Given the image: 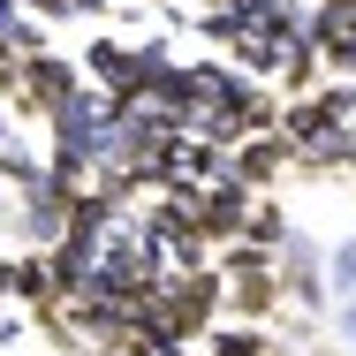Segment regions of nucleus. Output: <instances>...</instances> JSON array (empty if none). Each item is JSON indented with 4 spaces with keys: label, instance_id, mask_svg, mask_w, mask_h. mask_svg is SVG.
Returning <instances> with one entry per match:
<instances>
[{
    "label": "nucleus",
    "instance_id": "7ed1b4c3",
    "mask_svg": "<svg viewBox=\"0 0 356 356\" xmlns=\"http://www.w3.org/2000/svg\"><path fill=\"white\" fill-rule=\"evenodd\" d=\"M281 303H296L303 318L326 311V288H318V250L303 235H281Z\"/></svg>",
    "mask_w": 356,
    "mask_h": 356
},
{
    "label": "nucleus",
    "instance_id": "9d476101",
    "mask_svg": "<svg viewBox=\"0 0 356 356\" xmlns=\"http://www.w3.org/2000/svg\"><path fill=\"white\" fill-rule=\"evenodd\" d=\"M15 69H23V61H15V54H0V91H8V99H15Z\"/></svg>",
    "mask_w": 356,
    "mask_h": 356
},
{
    "label": "nucleus",
    "instance_id": "6e6552de",
    "mask_svg": "<svg viewBox=\"0 0 356 356\" xmlns=\"http://www.w3.org/2000/svg\"><path fill=\"white\" fill-rule=\"evenodd\" d=\"M197 349L205 356H273V334L266 326H213Z\"/></svg>",
    "mask_w": 356,
    "mask_h": 356
},
{
    "label": "nucleus",
    "instance_id": "f257e3e1",
    "mask_svg": "<svg viewBox=\"0 0 356 356\" xmlns=\"http://www.w3.org/2000/svg\"><path fill=\"white\" fill-rule=\"evenodd\" d=\"M76 91V61H61V54H38V61H23L15 69V106L23 114H54V106H69Z\"/></svg>",
    "mask_w": 356,
    "mask_h": 356
},
{
    "label": "nucleus",
    "instance_id": "ddd939ff",
    "mask_svg": "<svg viewBox=\"0 0 356 356\" xmlns=\"http://www.w3.org/2000/svg\"><path fill=\"white\" fill-rule=\"evenodd\" d=\"M0 144H8V114H0Z\"/></svg>",
    "mask_w": 356,
    "mask_h": 356
},
{
    "label": "nucleus",
    "instance_id": "f8f14e48",
    "mask_svg": "<svg viewBox=\"0 0 356 356\" xmlns=\"http://www.w3.org/2000/svg\"><path fill=\"white\" fill-rule=\"evenodd\" d=\"M341 334H349V341H356V296H349V303H341Z\"/></svg>",
    "mask_w": 356,
    "mask_h": 356
},
{
    "label": "nucleus",
    "instance_id": "39448f33",
    "mask_svg": "<svg viewBox=\"0 0 356 356\" xmlns=\"http://www.w3.org/2000/svg\"><path fill=\"white\" fill-rule=\"evenodd\" d=\"M83 69L99 76V91H114V99L129 106V46H122V38H91V54H83Z\"/></svg>",
    "mask_w": 356,
    "mask_h": 356
},
{
    "label": "nucleus",
    "instance_id": "0eeeda50",
    "mask_svg": "<svg viewBox=\"0 0 356 356\" xmlns=\"http://www.w3.org/2000/svg\"><path fill=\"white\" fill-rule=\"evenodd\" d=\"M0 182H8V190H15V197H31V190H38V182H46V159H38V152H31V144H0Z\"/></svg>",
    "mask_w": 356,
    "mask_h": 356
},
{
    "label": "nucleus",
    "instance_id": "20e7f679",
    "mask_svg": "<svg viewBox=\"0 0 356 356\" xmlns=\"http://www.w3.org/2000/svg\"><path fill=\"white\" fill-rule=\"evenodd\" d=\"M23 235H31V243H46V250H54V243H61V235H69V197H54V190H46V182H38V190H31V197H23Z\"/></svg>",
    "mask_w": 356,
    "mask_h": 356
},
{
    "label": "nucleus",
    "instance_id": "9b49d317",
    "mask_svg": "<svg viewBox=\"0 0 356 356\" xmlns=\"http://www.w3.org/2000/svg\"><path fill=\"white\" fill-rule=\"evenodd\" d=\"M8 334H23V318H15L8 303H0V341H8Z\"/></svg>",
    "mask_w": 356,
    "mask_h": 356
},
{
    "label": "nucleus",
    "instance_id": "1a4fd4ad",
    "mask_svg": "<svg viewBox=\"0 0 356 356\" xmlns=\"http://www.w3.org/2000/svg\"><path fill=\"white\" fill-rule=\"evenodd\" d=\"M326 273H334V288H356V235L334 250V266H326Z\"/></svg>",
    "mask_w": 356,
    "mask_h": 356
},
{
    "label": "nucleus",
    "instance_id": "f03ea898",
    "mask_svg": "<svg viewBox=\"0 0 356 356\" xmlns=\"http://www.w3.org/2000/svg\"><path fill=\"white\" fill-rule=\"evenodd\" d=\"M288 159H296V144L281 129H266V137H243L227 159H220V182H235V190H266L273 175H281Z\"/></svg>",
    "mask_w": 356,
    "mask_h": 356
},
{
    "label": "nucleus",
    "instance_id": "423d86ee",
    "mask_svg": "<svg viewBox=\"0 0 356 356\" xmlns=\"http://www.w3.org/2000/svg\"><path fill=\"white\" fill-rule=\"evenodd\" d=\"M8 296H23V303H61V273H54V258H15V288Z\"/></svg>",
    "mask_w": 356,
    "mask_h": 356
}]
</instances>
